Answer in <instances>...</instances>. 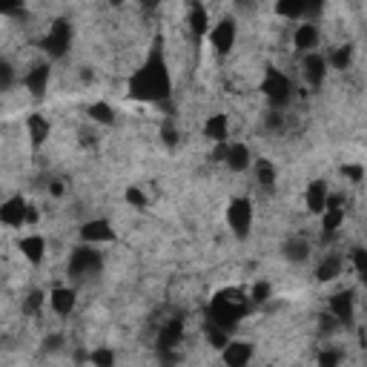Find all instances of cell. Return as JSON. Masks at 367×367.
<instances>
[{"label": "cell", "mask_w": 367, "mask_h": 367, "mask_svg": "<svg viewBox=\"0 0 367 367\" xmlns=\"http://www.w3.org/2000/svg\"><path fill=\"white\" fill-rule=\"evenodd\" d=\"M169 72L164 57L155 52L149 55L146 64L130 78V98L135 101H164L169 95Z\"/></svg>", "instance_id": "cell-1"}, {"label": "cell", "mask_w": 367, "mask_h": 367, "mask_svg": "<svg viewBox=\"0 0 367 367\" xmlns=\"http://www.w3.org/2000/svg\"><path fill=\"white\" fill-rule=\"evenodd\" d=\"M261 92H264V98L272 104V106H284L290 101V92H293V83L284 72L279 69H267L264 81H261Z\"/></svg>", "instance_id": "cell-2"}, {"label": "cell", "mask_w": 367, "mask_h": 367, "mask_svg": "<svg viewBox=\"0 0 367 367\" xmlns=\"http://www.w3.org/2000/svg\"><path fill=\"white\" fill-rule=\"evenodd\" d=\"M72 43V26L67 20H55L43 35V52L49 57H64Z\"/></svg>", "instance_id": "cell-3"}, {"label": "cell", "mask_w": 367, "mask_h": 367, "mask_svg": "<svg viewBox=\"0 0 367 367\" xmlns=\"http://www.w3.org/2000/svg\"><path fill=\"white\" fill-rule=\"evenodd\" d=\"M227 224L238 238L247 235L250 227H253V201L250 198H233L230 207H227Z\"/></svg>", "instance_id": "cell-4"}, {"label": "cell", "mask_w": 367, "mask_h": 367, "mask_svg": "<svg viewBox=\"0 0 367 367\" xmlns=\"http://www.w3.org/2000/svg\"><path fill=\"white\" fill-rule=\"evenodd\" d=\"M235 35H238L235 20H233V18H224V20H219L216 26H212V32H209V46L216 49L219 55H230V49L235 46Z\"/></svg>", "instance_id": "cell-5"}, {"label": "cell", "mask_w": 367, "mask_h": 367, "mask_svg": "<svg viewBox=\"0 0 367 367\" xmlns=\"http://www.w3.org/2000/svg\"><path fill=\"white\" fill-rule=\"evenodd\" d=\"M101 270V253L92 247H78L69 258V272L72 275H86V272H98Z\"/></svg>", "instance_id": "cell-6"}, {"label": "cell", "mask_w": 367, "mask_h": 367, "mask_svg": "<svg viewBox=\"0 0 367 367\" xmlns=\"http://www.w3.org/2000/svg\"><path fill=\"white\" fill-rule=\"evenodd\" d=\"M0 221H4L6 227H12V230L23 227V224L29 221V204H26L20 195L4 201V207H0Z\"/></svg>", "instance_id": "cell-7"}, {"label": "cell", "mask_w": 367, "mask_h": 367, "mask_svg": "<svg viewBox=\"0 0 367 367\" xmlns=\"http://www.w3.org/2000/svg\"><path fill=\"white\" fill-rule=\"evenodd\" d=\"M293 46L304 55L319 52V26L316 23H298L293 32Z\"/></svg>", "instance_id": "cell-8"}, {"label": "cell", "mask_w": 367, "mask_h": 367, "mask_svg": "<svg viewBox=\"0 0 367 367\" xmlns=\"http://www.w3.org/2000/svg\"><path fill=\"white\" fill-rule=\"evenodd\" d=\"M301 67H304V78H307L310 86H321L324 83V75H327V57L321 52H313V55H304L301 60Z\"/></svg>", "instance_id": "cell-9"}, {"label": "cell", "mask_w": 367, "mask_h": 367, "mask_svg": "<svg viewBox=\"0 0 367 367\" xmlns=\"http://www.w3.org/2000/svg\"><path fill=\"white\" fill-rule=\"evenodd\" d=\"M327 201H330V193H327V184L324 181H310L307 184V193H304V204L313 216H321L327 209Z\"/></svg>", "instance_id": "cell-10"}, {"label": "cell", "mask_w": 367, "mask_h": 367, "mask_svg": "<svg viewBox=\"0 0 367 367\" xmlns=\"http://www.w3.org/2000/svg\"><path fill=\"white\" fill-rule=\"evenodd\" d=\"M221 359L227 367H247L253 359V345L250 342H230L221 350Z\"/></svg>", "instance_id": "cell-11"}, {"label": "cell", "mask_w": 367, "mask_h": 367, "mask_svg": "<svg viewBox=\"0 0 367 367\" xmlns=\"http://www.w3.org/2000/svg\"><path fill=\"white\" fill-rule=\"evenodd\" d=\"M81 238H83L86 244H106V241H112V238H115V230H112V224H109V221L95 219V221H86V224H83Z\"/></svg>", "instance_id": "cell-12"}, {"label": "cell", "mask_w": 367, "mask_h": 367, "mask_svg": "<svg viewBox=\"0 0 367 367\" xmlns=\"http://www.w3.org/2000/svg\"><path fill=\"white\" fill-rule=\"evenodd\" d=\"M26 132H29V141H32V146H43L49 141V132H52V124L46 120V115L41 112H32L26 118Z\"/></svg>", "instance_id": "cell-13"}, {"label": "cell", "mask_w": 367, "mask_h": 367, "mask_svg": "<svg viewBox=\"0 0 367 367\" xmlns=\"http://www.w3.org/2000/svg\"><path fill=\"white\" fill-rule=\"evenodd\" d=\"M342 224H345V207H342V198L330 195V201H327V209L321 212V230H324L327 235H333V233L339 230Z\"/></svg>", "instance_id": "cell-14"}, {"label": "cell", "mask_w": 367, "mask_h": 367, "mask_svg": "<svg viewBox=\"0 0 367 367\" xmlns=\"http://www.w3.org/2000/svg\"><path fill=\"white\" fill-rule=\"evenodd\" d=\"M204 135L212 141V144H227V138H230V118L227 115H209L207 120H204Z\"/></svg>", "instance_id": "cell-15"}, {"label": "cell", "mask_w": 367, "mask_h": 367, "mask_svg": "<svg viewBox=\"0 0 367 367\" xmlns=\"http://www.w3.org/2000/svg\"><path fill=\"white\" fill-rule=\"evenodd\" d=\"M181 339H184V321H178V319L167 321V324L161 327V333H158V347H161V353H172V350L181 345Z\"/></svg>", "instance_id": "cell-16"}, {"label": "cell", "mask_w": 367, "mask_h": 367, "mask_svg": "<svg viewBox=\"0 0 367 367\" xmlns=\"http://www.w3.org/2000/svg\"><path fill=\"white\" fill-rule=\"evenodd\" d=\"M330 316L339 324H350L353 321V296L350 293H335L330 298Z\"/></svg>", "instance_id": "cell-17"}, {"label": "cell", "mask_w": 367, "mask_h": 367, "mask_svg": "<svg viewBox=\"0 0 367 367\" xmlns=\"http://www.w3.org/2000/svg\"><path fill=\"white\" fill-rule=\"evenodd\" d=\"M187 23H190V29H193V35H195V38H209L212 26H209V12H207L204 4H193V6H190V18H187Z\"/></svg>", "instance_id": "cell-18"}, {"label": "cell", "mask_w": 367, "mask_h": 367, "mask_svg": "<svg viewBox=\"0 0 367 367\" xmlns=\"http://www.w3.org/2000/svg\"><path fill=\"white\" fill-rule=\"evenodd\" d=\"M49 304L57 316H69L75 310V290L72 287H55L49 293Z\"/></svg>", "instance_id": "cell-19"}, {"label": "cell", "mask_w": 367, "mask_h": 367, "mask_svg": "<svg viewBox=\"0 0 367 367\" xmlns=\"http://www.w3.org/2000/svg\"><path fill=\"white\" fill-rule=\"evenodd\" d=\"M250 146L247 144H230L227 146V158H224V164L233 169V172H244L250 167Z\"/></svg>", "instance_id": "cell-20"}, {"label": "cell", "mask_w": 367, "mask_h": 367, "mask_svg": "<svg viewBox=\"0 0 367 367\" xmlns=\"http://www.w3.org/2000/svg\"><path fill=\"white\" fill-rule=\"evenodd\" d=\"M18 247H20V253H23L26 261L41 264V258L46 253V241H43V235H23Z\"/></svg>", "instance_id": "cell-21"}, {"label": "cell", "mask_w": 367, "mask_h": 367, "mask_svg": "<svg viewBox=\"0 0 367 367\" xmlns=\"http://www.w3.org/2000/svg\"><path fill=\"white\" fill-rule=\"evenodd\" d=\"M23 83H26V89L32 92L35 98H43V95H46V86H49V67H46V64L35 67L32 72L23 78Z\"/></svg>", "instance_id": "cell-22"}, {"label": "cell", "mask_w": 367, "mask_h": 367, "mask_svg": "<svg viewBox=\"0 0 367 367\" xmlns=\"http://www.w3.org/2000/svg\"><path fill=\"white\" fill-rule=\"evenodd\" d=\"M339 272H342V258L339 256H327L316 267V279L319 282H333V279H339Z\"/></svg>", "instance_id": "cell-23"}, {"label": "cell", "mask_w": 367, "mask_h": 367, "mask_svg": "<svg viewBox=\"0 0 367 367\" xmlns=\"http://www.w3.org/2000/svg\"><path fill=\"white\" fill-rule=\"evenodd\" d=\"M307 4H298V0H284V4H275V15L284 18V20H298L307 15Z\"/></svg>", "instance_id": "cell-24"}, {"label": "cell", "mask_w": 367, "mask_h": 367, "mask_svg": "<svg viewBox=\"0 0 367 367\" xmlns=\"http://www.w3.org/2000/svg\"><path fill=\"white\" fill-rule=\"evenodd\" d=\"M307 256H310V244L304 238H290L284 244V258L287 261H307Z\"/></svg>", "instance_id": "cell-25"}, {"label": "cell", "mask_w": 367, "mask_h": 367, "mask_svg": "<svg viewBox=\"0 0 367 367\" xmlns=\"http://www.w3.org/2000/svg\"><path fill=\"white\" fill-rule=\"evenodd\" d=\"M89 118H92V124H104V127L115 124V112H112V106L104 104V101H98V104L89 106Z\"/></svg>", "instance_id": "cell-26"}, {"label": "cell", "mask_w": 367, "mask_h": 367, "mask_svg": "<svg viewBox=\"0 0 367 367\" xmlns=\"http://www.w3.org/2000/svg\"><path fill=\"white\" fill-rule=\"evenodd\" d=\"M256 178H258V184H261L264 190H272L275 187V167L267 158L256 161Z\"/></svg>", "instance_id": "cell-27"}, {"label": "cell", "mask_w": 367, "mask_h": 367, "mask_svg": "<svg viewBox=\"0 0 367 367\" xmlns=\"http://www.w3.org/2000/svg\"><path fill=\"white\" fill-rule=\"evenodd\" d=\"M350 57H353V49H350V46H335L333 55L327 57V64H330L333 69H347V67H350Z\"/></svg>", "instance_id": "cell-28"}, {"label": "cell", "mask_w": 367, "mask_h": 367, "mask_svg": "<svg viewBox=\"0 0 367 367\" xmlns=\"http://www.w3.org/2000/svg\"><path fill=\"white\" fill-rule=\"evenodd\" d=\"M89 361L95 367H115V353L109 347H98V350H92Z\"/></svg>", "instance_id": "cell-29"}, {"label": "cell", "mask_w": 367, "mask_h": 367, "mask_svg": "<svg viewBox=\"0 0 367 367\" xmlns=\"http://www.w3.org/2000/svg\"><path fill=\"white\" fill-rule=\"evenodd\" d=\"M353 267L359 272V279L367 284V250H353Z\"/></svg>", "instance_id": "cell-30"}, {"label": "cell", "mask_w": 367, "mask_h": 367, "mask_svg": "<svg viewBox=\"0 0 367 367\" xmlns=\"http://www.w3.org/2000/svg\"><path fill=\"white\" fill-rule=\"evenodd\" d=\"M43 293L41 290H35V293H29V298L23 301V313H29V316H32V313H38L41 310V304H43Z\"/></svg>", "instance_id": "cell-31"}, {"label": "cell", "mask_w": 367, "mask_h": 367, "mask_svg": "<svg viewBox=\"0 0 367 367\" xmlns=\"http://www.w3.org/2000/svg\"><path fill=\"white\" fill-rule=\"evenodd\" d=\"M316 361H319V367H339L342 364V353L339 350H321Z\"/></svg>", "instance_id": "cell-32"}, {"label": "cell", "mask_w": 367, "mask_h": 367, "mask_svg": "<svg viewBox=\"0 0 367 367\" xmlns=\"http://www.w3.org/2000/svg\"><path fill=\"white\" fill-rule=\"evenodd\" d=\"M267 298H270V284H264V282L253 284V290H250V301H253V304H264Z\"/></svg>", "instance_id": "cell-33"}, {"label": "cell", "mask_w": 367, "mask_h": 367, "mask_svg": "<svg viewBox=\"0 0 367 367\" xmlns=\"http://www.w3.org/2000/svg\"><path fill=\"white\" fill-rule=\"evenodd\" d=\"M342 175H345V178H350L353 184H359V181L364 178V169H361L359 164H345V167H342Z\"/></svg>", "instance_id": "cell-34"}, {"label": "cell", "mask_w": 367, "mask_h": 367, "mask_svg": "<svg viewBox=\"0 0 367 367\" xmlns=\"http://www.w3.org/2000/svg\"><path fill=\"white\" fill-rule=\"evenodd\" d=\"M127 201H130L132 207H146V195H144L138 187H130V190H127Z\"/></svg>", "instance_id": "cell-35"}, {"label": "cell", "mask_w": 367, "mask_h": 367, "mask_svg": "<svg viewBox=\"0 0 367 367\" xmlns=\"http://www.w3.org/2000/svg\"><path fill=\"white\" fill-rule=\"evenodd\" d=\"M161 135H164V141H167V144H169V146H172V144H175V141H178V132H175V130H172V127H164V130H161Z\"/></svg>", "instance_id": "cell-36"}, {"label": "cell", "mask_w": 367, "mask_h": 367, "mask_svg": "<svg viewBox=\"0 0 367 367\" xmlns=\"http://www.w3.org/2000/svg\"><path fill=\"white\" fill-rule=\"evenodd\" d=\"M0 75H4V89H9V83H12V67L4 64V67H0Z\"/></svg>", "instance_id": "cell-37"}]
</instances>
